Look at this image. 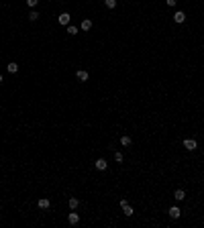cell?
<instances>
[{"mask_svg":"<svg viewBox=\"0 0 204 228\" xmlns=\"http://www.w3.org/2000/svg\"><path fill=\"white\" fill-rule=\"evenodd\" d=\"M2 82H4V78H2V75H0V84H2Z\"/></svg>","mask_w":204,"mask_h":228,"instance_id":"obj_21","label":"cell"},{"mask_svg":"<svg viewBox=\"0 0 204 228\" xmlns=\"http://www.w3.org/2000/svg\"><path fill=\"white\" fill-rule=\"evenodd\" d=\"M94 167H96L98 171H104V169H106V167H108V163H106V161H104V159H96V163H94Z\"/></svg>","mask_w":204,"mask_h":228,"instance_id":"obj_7","label":"cell"},{"mask_svg":"<svg viewBox=\"0 0 204 228\" xmlns=\"http://www.w3.org/2000/svg\"><path fill=\"white\" fill-rule=\"evenodd\" d=\"M68 33H69V35H78V27H73V24H68Z\"/></svg>","mask_w":204,"mask_h":228,"instance_id":"obj_17","label":"cell"},{"mask_svg":"<svg viewBox=\"0 0 204 228\" xmlns=\"http://www.w3.org/2000/svg\"><path fill=\"white\" fill-rule=\"evenodd\" d=\"M122 159H125L122 153H121V151H117V153H114V161H117V163H122Z\"/></svg>","mask_w":204,"mask_h":228,"instance_id":"obj_18","label":"cell"},{"mask_svg":"<svg viewBox=\"0 0 204 228\" xmlns=\"http://www.w3.org/2000/svg\"><path fill=\"white\" fill-rule=\"evenodd\" d=\"M186 20V15H184V10H178V12H175L174 15V23H178V24H182Z\"/></svg>","mask_w":204,"mask_h":228,"instance_id":"obj_5","label":"cell"},{"mask_svg":"<svg viewBox=\"0 0 204 228\" xmlns=\"http://www.w3.org/2000/svg\"><path fill=\"white\" fill-rule=\"evenodd\" d=\"M29 20H31V23L39 20V12H37V10H31V12H29Z\"/></svg>","mask_w":204,"mask_h":228,"instance_id":"obj_14","label":"cell"},{"mask_svg":"<svg viewBox=\"0 0 204 228\" xmlns=\"http://www.w3.org/2000/svg\"><path fill=\"white\" fill-rule=\"evenodd\" d=\"M106 8H117V0H104Z\"/></svg>","mask_w":204,"mask_h":228,"instance_id":"obj_16","label":"cell"},{"mask_svg":"<svg viewBox=\"0 0 204 228\" xmlns=\"http://www.w3.org/2000/svg\"><path fill=\"white\" fill-rule=\"evenodd\" d=\"M131 143H133L131 136H121V145L122 147H131Z\"/></svg>","mask_w":204,"mask_h":228,"instance_id":"obj_15","label":"cell"},{"mask_svg":"<svg viewBox=\"0 0 204 228\" xmlns=\"http://www.w3.org/2000/svg\"><path fill=\"white\" fill-rule=\"evenodd\" d=\"M69 19H72L69 12H61L59 15V24H69Z\"/></svg>","mask_w":204,"mask_h":228,"instance_id":"obj_9","label":"cell"},{"mask_svg":"<svg viewBox=\"0 0 204 228\" xmlns=\"http://www.w3.org/2000/svg\"><path fill=\"white\" fill-rule=\"evenodd\" d=\"M80 206V200L78 198H69V210H76Z\"/></svg>","mask_w":204,"mask_h":228,"instance_id":"obj_13","label":"cell"},{"mask_svg":"<svg viewBox=\"0 0 204 228\" xmlns=\"http://www.w3.org/2000/svg\"><path fill=\"white\" fill-rule=\"evenodd\" d=\"M118 206L122 208V214H125V216H133V214H135V210L129 206V202H126V200H121V202H118Z\"/></svg>","mask_w":204,"mask_h":228,"instance_id":"obj_1","label":"cell"},{"mask_svg":"<svg viewBox=\"0 0 204 228\" xmlns=\"http://www.w3.org/2000/svg\"><path fill=\"white\" fill-rule=\"evenodd\" d=\"M6 69H8V73H16V71H19V63H15V61L8 63V65H6Z\"/></svg>","mask_w":204,"mask_h":228,"instance_id":"obj_12","label":"cell"},{"mask_svg":"<svg viewBox=\"0 0 204 228\" xmlns=\"http://www.w3.org/2000/svg\"><path fill=\"white\" fill-rule=\"evenodd\" d=\"M27 4H29V6H31V8H35V6L39 4V0H27Z\"/></svg>","mask_w":204,"mask_h":228,"instance_id":"obj_19","label":"cell"},{"mask_svg":"<svg viewBox=\"0 0 204 228\" xmlns=\"http://www.w3.org/2000/svg\"><path fill=\"white\" fill-rule=\"evenodd\" d=\"M167 2V6H175V0H165Z\"/></svg>","mask_w":204,"mask_h":228,"instance_id":"obj_20","label":"cell"},{"mask_svg":"<svg viewBox=\"0 0 204 228\" xmlns=\"http://www.w3.org/2000/svg\"><path fill=\"white\" fill-rule=\"evenodd\" d=\"M174 198H175V202H184L186 191H184V189H175V191H174Z\"/></svg>","mask_w":204,"mask_h":228,"instance_id":"obj_8","label":"cell"},{"mask_svg":"<svg viewBox=\"0 0 204 228\" xmlns=\"http://www.w3.org/2000/svg\"><path fill=\"white\" fill-rule=\"evenodd\" d=\"M80 29H82V31H90V29H92V20H90V19H84L82 24H80Z\"/></svg>","mask_w":204,"mask_h":228,"instance_id":"obj_10","label":"cell"},{"mask_svg":"<svg viewBox=\"0 0 204 228\" xmlns=\"http://www.w3.org/2000/svg\"><path fill=\"white\" fill-rule=\"evenodd\" d=\"M37 206H39L41 210H47V208H49V200H47V198H41L39 202H37Z\"/></svg>","mask_w":204,"mask_h":228,"instance_id":"obj_11","label":"cell"},{"mask_svg":"<svg viewBox=\"0 0 204 228\" xmlns=\"http://www.w3.org/2000/svg\"><path fill=\"white\" fill-rule=\"evenodd\" d=\"M196 147H198V143H196L194 139H184V149L186 151H194Z\"/></svg>","mask_w":204,"mask_h":228,"instance_id":"obj_3","label":"cell"},{"mask_svg":"<svg viewBox=\"0 0 204 228\" xmlns=\"http://www.w3.org/2000/svg\"><path fill=\"white\" fill-rule=\"evenodd\" d=\"M167 214H170V218H174V220H178L182 216V210L178 208V206H171L170 210H167Z\"/></svg>","mask_w":204,"mask_h":228,"instance_id":"obj_2","label":"cell"},{"mask_svg":"<svg viewBox=\"0 0 204 228\" xmlns=\"http://www.w3.org/2000/svg\"><path fill=\"white\" fill-rule=\"evenodd\" d=\"M76 78H78L80 82H88V80H90V73H88L86 69H78V73H76Z\"/></svg>","mask_w":204,"mask_h":228,"instance_id":"obj_4","label":"cell"},{"mask_svg":"<svg viewBox=\"0 0 204 228\" xmlns=\"http://www.w3.org/2000/svg\"><path fill=\"white\" fill-rule=\"evenodd\" d=\"M68 222H69V224H78V222H80V216H78V212H73V210H72V212L68 214Z\"/></svg>","mask_w":204,"mask_h":228,"instance_id":"obj_6","label":"cell"}]
</instances>
